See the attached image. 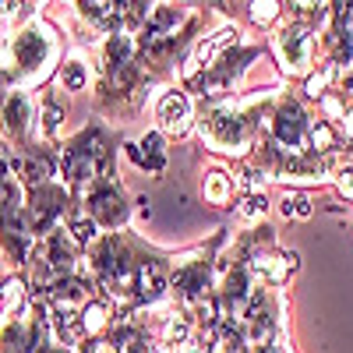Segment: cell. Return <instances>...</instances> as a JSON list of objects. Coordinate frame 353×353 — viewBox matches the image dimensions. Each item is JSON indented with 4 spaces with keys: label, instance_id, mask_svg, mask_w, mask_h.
<instances>
[{
    "label": "cell",
    "instance_id": "6da1fadb",
    "mask_svg": "<svg viewBox=\"0 0 353 353\" xmlns=\"http://www.w3.org/2000/svg\"><path fill=\"white\" fill-rule=\"evenodd\" d=\"M318 21L307 18H290L272 32V53L283 68L286 78H307L314 71V57H318Z\"/></svg>",
    "mask_w": 353,
    "mask_h": 353
},
{
    "label": "cell",
    "instance_id": "7a4b0ae2",
    "mask_svg": "<svg viewBox=\"0 0 353 353\" xmlns=\"http://www.w3.org/2000/svg\"><path fill=\"white\" fill-rule=\"evenodd\" d=\"M39 124H36V96L28 88H11L0 96V138L14 149H32Z\"/></svg>",
    "mask_w": 353,
    "mask_h": 353
},
{
    "label": "cell",
    "instance_id": "3957f363",
    "mask_svg": "<svg viewBox=\"0 0 353 353\" xmlns=\"http://www.w3.org/2000/svg\"><path fill=\"white\" fill-rule=\"evenodd\" d=\"M25 216H28V226H32V237H46L57 226H64V219L71 216V191L57 181L43 188H28Z\"/></svg>",
    "mask_w": 353,
    "mask_h": 353
},
{
    "label": "cell",
    "instance_id": "277c9868",
    "mask_svg": "<svg viewBox=\"0 0 353 353\" xmlns=\"http://www.w3.org/2000/svg\"><path fill=\"white\" fill-rule=\"evenodd\" d=\"M85 212L103 230H121L131 219V205L113 181H92L85 184Z\"/></svg>",
    "mask_w": 353,
    "mask_h": 353
},
{
    "label": "cell",
    "instance_id": "5b68a950",
    "mask_svg": "<svg viewBox=\"0 0 353 353\" xmlns=\"http://www.w3.org/2000/svg\"><path fill=\"white\" fill-rule=\"evenodd\" d=\"M152 117H156V131L163 134H173V138H184L191 128H194V106H191V96L184 88H163L156 96V106H152Z\"/></svg>",
    "mask_w": 353,
    "mask_h": 353
},
{
    "label": "cell",
    "instance_id": "8992f818",
    "mask_svg": "<svg viewBox=\"0 0 353 353\" xmlns=\"http://www.w3.org/2000/svg\"><path fill=\"white\" fill-rule=\"evenodd\" d=\"M64 117H68V99L61 96V88H43L36 96V124L46 141H57Z\"/></svg>",
    "mask_w": 353,
    "mask_h": 353
},
{
    "label": "cell",
    "instance_id": "52a82bcc",
    "mask_svg": "<svg viewBox=\"0 0 353 353\" xmlns=\"http://www.w3.org/2000/svg\"><path fill=\"white\" fill-rule=\"evenodd\" d=\"M53 78H57V85H61V92H85V88L92 85V71H88L85 57H78V53L64 57V61L57 64Z\"/></svg>",
    "mask_w": 353,
    "mask_h": 353
},
{
    "label": "cell",
    "instance_id": "ba28073f",
    "mask_svg": "<svg viewBox=\"0 0 353 353\" xmlns=\"http://www.w3.org/2000/svg\"><path fill=\"white\" fill-rule=\"evenodd\" d=\"M251 28H276L286 14V4L283 0H248V8H244Z\"/></svg>",
    "mask_w": 353,
    "mask_h": 353
},
{
    "label": "cell",
    "instance_id": "9c48e42d",
    "mask_svg": "<svg viewBox=\"0 0 353 353\" xmlns=\"http://www.w3.org/2000/svg\"><path fill=\"white\" fill-rule=\"evenodd\" d=\"M78 318H81V329H85V336L92 339V336H103L106 329H110V304L106 301H99V297H92L81 311H78Z\"/></svg>",
    "mask_w": 353,
    "mask_h": 353
},
{
    "label": "cell",
    "instance_id": "30bf717a",
    "mask_svg": "<svg viewBox=\"0 0 353 353\" xmlns=\"http://www.w3.org/2000/svg\"><path fill=\"white\" fill-rule=\"evenodd\" d=\"M205 201H212V205H230L233 201V176H226L223 170H212L209 176H205Z\"/></svg>",
    "mask_w": 353,
    "mask_h": 353
},
{
    "label": "cell",
    "instance_id": "8fae6325",
    "mask_svg": "<svg viewBox=\"0 0 353 353\" xmlns=\"http://www.w3.org/2000/svg\"><path fill=\"white\" fill-rule=\"evenodd\" d=\"M25 286H28V283H25L21 276H8L4 283H0V301H4L8 311H18V307L28 304V290H25Z\"/></svg>",
    "mask_w": 353,
    "mask_h": 353
},
{
    "label": "cell",
    "instance_id": "7c38bea8",
    "mask_svg": "<svg viewBox=\"0 0 353 353\" xmlns=\"http://www.w3.org/2000/svg\"><path fill=\"white\" fill-rule=\"evenodd\" d=\"M311 145H314L318 152H332V149H336V131H332L329 121L311 124Z\"/></svg>",
    "mask_w": 353,
    "mask_h": 353
},
{
    "label": "cell",
    "instance_id": "4fadbf2b",
    "mask_svg": "<svg viewBox=\"0 0 353 353\" xmlns=\"http://www.w3.org/2000/svg\"><path fill=\"white\" fill-rule=\"evenodd\" d=\"M265 194H244L241 198V205H237V216L241 219H258V216H265Z\"/></svg>",
    "mask_w": 353,
    "mask_h": 353
},
{
    "label": "cell",
    "instance_id": "5bb4252c",
    "mask_svg": "<svg viewBox=\"0 0 353 353\" xmlns=\"http://www.w3.org/2000/svg\"><path fill=\"white\" fill-rule=\"evenodd\" d=\"M283 212L286 216H297V219H307L311 216V201L304 194H286L283 198Z\"/></svg>",
    "mask_w": 353,
    "mask_h": 353
},
{
    "label": "cell",
    "instance_id": "9a60e30c",
    "mask_svg": "<svg viewBox=\"0 0 353 353\" xmlns=\"http://www.w3.org/2000/svg\"><path fill=\"white\" fill-rule=\"evenodd\" d=\"M339 128H343V134L353 141V106L346 103V110H343V117H339Z\"/></svg>",
    "mask_w": 353,
    "mask_h": 353
},
{
    "label": "cell",
    "instance_id": "2e32d148",
    "mask_svg": "<svg viewBox=\"0 0 353 353\" xmlns=\"http://www.w3.org/2000/svg\"><path fill=\"white\" fill-rule=\"evenodd\" d=\"M339 191L353 198V170H339Z\"/></svg>",
    "mask_w": 353,
    "mask_h": 353
}]
</instances>
